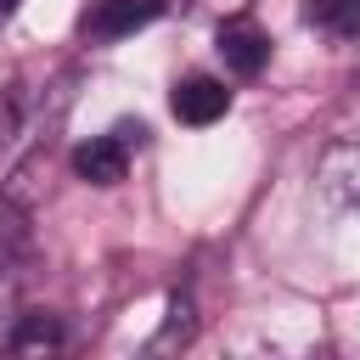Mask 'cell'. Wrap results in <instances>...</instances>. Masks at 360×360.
Listing matches in <instances>:
<instances>
[{
	"label": "cell",
	"mask_w": 360,
	"mask_h": 360,
	"mask_svg": "<svg viewBox=\"0 0 360 360\" xmlns=\"http://www.w3.org/2000/svg\"><path fill=\"white\" fill-rule=\"evenodd\" d=\"M146 135H152V129H146L141 118H118L107 135H90V141L73 152V174H79L84 186H101V191L118 186V180L129 174V158L146 146Z\"/></svg>",
	"instance_id": "6da1fadb"
},
{
	"label": "cell",
	"mask_w": 360,
	"mask_h": 360,
	"mask_svg": "<svg viewBox=\"0 0 360 360\" xmlns=\"http://www.w3.org/2000/svg\"><path fill=\"white\" fill-rule=\"evenodd\" d=\"M169 11V0H90L84 17H79V39L84 45H112V39H129L135 28L158 22Z\"/></svg>",
	"instance_id": "7a4b0ae2"
},
{
	"label": "cell",
	"mask_w": 360,
	"mask_h": 360,
	"mask_svg": "<svg viewBox=\"0 0 360 360\" xmlns=\"http://www.w3.org/2000/svg\"><path fill=\"white\" fill-rule=\"evenodd\" d=\"M214 51H219V62H225V73H236V79H259L264 68H270V51H276V39L242 11V17H219V34H214Z\"/></svg>",
	"instance_id": "3957f363"
},
{
	"label": "cell",
	"mask_w": 360,
	"mask_h": 360,
	"mask_svg": "<svg viewBox=\"0 0 360 360\" xmlns=\"http://www.w3.org/2000/svg\"><path fill=\"white\" fill-rule=\"evenodd\" d=\"M315 191L332 208H360V135H343L315 163Z\"/></svg>",
	"instance_id": "277c9868"
},
{
	"label": "cell",
	"mask_w": 360,
	"mask_h": 360,
	"mask_svg": "<svg viewBox=\"0 0 360 360\" xmlns=\"http://www.w3.org/2000/svg\"><path fill=\"white\" fill-rule=\"evenodd\" d=\"M169 107H174L180 124L202 129V124H219V118L231 112V90H225V79H214V73H186V79L169 90Z\"/></svg>",
	"instance_id": "5b68a950"
},
{
	"label": "cell",
	"mask_w": 360,
	"mask_h": 360,
	"mask_svg": "<svg viewBox=\"0 0 360 360\" xmlns=\"http://www.w3.org/2000/svg\"><path fill=\"white\" fill-rule=\"evenodd\" d=\"M0 191H6V208H17V214L39 208V202H45V191H51V146L39 141V146L11 169V180H6Z\"/></svg>",
	"instance_id": "8992f818"
},
{
	"label": "cell",
	"mask_w": 360,
	"mask_h": 360,
	"mask_svg": "<svg viewBox=\"0 0 360 360\" xmlns=\"http://www.w3.org/2000/svg\"><path fill=\"white\" fill-rule=\"evenodd\" d=\"M304 22L338 45L360 39V0H304Z\"/></svg>",
	"instance_id": "52a82bcc"
},
{
	"label": "cell",
	"mask_w": 360,
	"mask_h": 360,
	"mask_svg": "<svg viewBox=\"0 0 360 360\" xmlns=\"http://www.w3.org/2000/svg\"><path fill=\"white\" fill-rule=\"evenodd\" d=\"M17 354H45V349H62V321L56 315H17L11 338H6Z\"/></svg>",
	"instance_id": "ba28073f"
},
{
	"label": "cell",
	"mask_w": 360,
	"mask_h": 360,
	"mask_svg": "<svg viewBox=\"0 0 360 360\" xmlns=\"http://www.w3.org/2000/svg\"><path fill=\"white\" fill-rule=\"evenodd\" d=\"M191 332H197L191 298H186V292H174V298H169V321H163V332L152 338V349H158V354H163V349H180V343H191Z\"/></svg>",
	"instance_id": "9c48e42d"
},
{
	"label": "cell",
	"mask_w": 360,
	"mask_h": 360,
	"mask_svg": "<svg viewBox=\"0 0 360 360\" xmlns=\"http://www.w3.org/2000/svg\"><path fill=\"white\" fill-rule=\"evenodd\" d=\"M17 129H22V107H17V96H0V158L17 146Z\"/></svg>",
	"instance_id": "30bf717a"
},
{
	"label": "cell",
	"mask_w": 360,
	"mask_h": 360,
	"mask_svg": "<svg viewBox=\"0 0 360 360\" xmlns=\"http://www.w3.org/2000/svg\"><path fill=\"white\" fill-rule=\"evenodd\" d=\"M11 304H17V259L0 242V315H11Z\"/></svg>",
	"instance_id": "8fae6325"
},
{
	"label": "cell",
	"mask_w": 360,
	"mask_h": 360,
	"mask_svg": "<svg viewBox=\"0 0 360 360\" xmlns=\"http://www.w3.org/2000/svg\"><path fill=\"white\" fill-rule=\"evenodd\" d=\"M202 17H242V11H253V0H191Z\"/></svg>",
	"instance_id": "7c38bea8"
},
{
	"label": "cell",
	"mask_w": 360,
	"mask_h": 360,
	"mask_svg": "<svg viewBox=\"0 0 360 360\" xmlns=\"http://www.w3.org/2000/svg\"><path fill=\"white\" fill-rule=\"evenodd\" d=\"M17 6H22V0H0V22H6V17H17Z\"/></svg>",
	"instance_id": "4fadbf2b"
}]
</instances>
